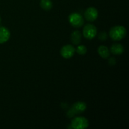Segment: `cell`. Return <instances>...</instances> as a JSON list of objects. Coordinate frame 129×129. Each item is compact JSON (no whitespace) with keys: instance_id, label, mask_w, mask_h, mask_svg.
<instances>
[{"instance_id":"1","label":"cell","mask_w":129,"mask_h":129,"mask_svg":"<svg viewBox=\"0 0 129 129\" xmlns=\"http://www.w3.org/2000/svg\"><path fill=\"white\" fill-rule=\"evenodd\" d=\"M127 35V30L125 28L121 25L113 26L111 28L109 35L111 39L115 41H118L123 39Z\"/></svg>"},{"instance_id":"2","label":"cell","mask_w":129,"mask_h":129,"mask_svg":"<svg viewBox=\"0 0 129 129\" xmlns=\"http://www.w3.org/2000/svg\"><path fill=\"white\" fill-rule=\"evenodd\" d=\"M86 104L84 102H77L75 103L73 105L71 108H70L69 111L68 112V117L69 118H71L75 115L79 114L84 111L86 109Z\"/></svg>"},{"instance_id":"3","label":"cell","mask_w":129,"mask_h":129,"mask_svg":"<svg viewBox=\"0 0 129 129\" xmlns=\"http://www.w3.org/2000/svg\"><path fill=\"white\" fill-rule=\"evenodd\" d=\"M69 23L75 28H79L84 25V20L83 16L78 13H72L68 17Z\"/></svg>"},{"instance_id":"4","label":"cell","mask_w":129,"mask_h":129,"mask_svg":"<svg viewBox=\"0 0 129 129\" xmlns=\"http://www.w3.org/2000/svg\"><path fill=\"white\" fill-rule=\"evenodd\" d=\"M71 125L72 128L74 129H84L89 126V122L85 117H78L72 120Z\"/></svg>"},{"instance_id":"5","label":"cell","mask_w":129,"mask_h":129,"mask_svg":"<svg viewBox=\"0 0 129 129\" xmlns=\"http://www.w3.org/2000/svg\"><path fill=\"white\" fill-rule=\"evenodd\" d=\"M83 34L84 37L88 40H91L95 37L97 34L96 27L94 25L88 23L84 25L83 30Z\"/></svg>"},{"instance_id":"6","label":"cell","mask_w":129,"mask_h":129,"mask_svg":"<svg viewBox=\"0 0 129 129\" xmlns=\"http://www.w3.org/2000/svg\"><path fill=\"white\" fill-rule=\"evenodd\" d=\"M76 50L72 45H66L60 49V54L65 59H69L74 55Z\"/></svg>"},{"instance_id":"7","label":"cell","mask_w":129,"mask_h":129,"mask_svg":"<svg viewBox=\"0 0 129 129\" xmlns=\"http://www.w3.org/2000/svg\"><path fill=\"white\" fill-rule=\"evenodd\" d=\"M98 16V10L94 7H89L84 12V18L89 21H94L96 20Z\"/></svg>"},{"instance_id":"8","label":"cell","mask_w":129,"mask_h":129,"mask_svg":"<svg viewBox=\"0 0 129 129\" xmlns=\"http://www.w3.org/2000/svg\"><path fill=\"white\" fill-rule=\"evenodd\" d=\"M10 37V31L5 26H0V44L6 42Z\"/></svg>"},{"instance_id":"9","label":"cell","mask_w":129,"mask_h":129,"mask_svg":"<svg viewBox=\"0 0 129 129\" xmlns=\"http://www.w3.org/2000/svg\"><path fill=\"white\" fill-rule=\"evenodd\" d=\"M110 51L114 55H121L124 52V47L120 44H113L110 47Z\"/></svg>"},{"instance_id":"10","label":"cell","mask_w":129,"mask_h":129,"mask_svg":"<svg viewBox=\"0 0 129 129\" xmlns=\"http://www.w3.org/2000/svg\"><path fill=\"white\" fill-rule=\"evenodd\" d=\"M81 37L82 35L80 31L79 30H75L73 31L71 35V40L74 45H78L81 41Z\"/></svg>"},{"instance_id":"11","label":"cell","mask_w":129,"mask_h":129,"mask_svg":"<svg viewBox=\"0 0 129 129\" xmlns=\"http://www.w3.org/2000/svg\"><path fill=\"white\" fill-rule=\"evenodd\" d=\"M98 53L103 59H108L110 57V50L107 47L100 45L98 48Z\"/></svg>"},{"instance_id":"12","label":"cell","mask_w":129,"mask_h":129,"mask_svg":"<svg viewBox=\"0 0 129 129\" xmlns=\"http://www.w3.org/2000/svg\"><path fill=\"white\" fill-rule=\"evenodd\" d=\"M40 5L42 8L46 11L51 10L53 6V4L51 0H41Z\"/></svg>"},{"instance_id":"13","label":"cell","mask_w":129,"mask_h":129,"mask_svg":"<svg viewBox=\"0 0 129 129\" xmlns=\"http://www.w3.org/2000/svg\"><path fill=\"white\" fill-rule=\"evenodd\" d=\"M76 52L79 55H85L87 52L86 47L83 45H79L76 49Z\"/></svg>"},{"instance_id":"14","label":"cell","mask_w":129,"mask_h":129,"mask_svg":"<svg viewBox=\"0 0 129 129\" xmlns=\"http://www.w3.org/2000/svg\"><path fill=\"white\" fill-rule=\"evenodd\" d=\"M108 38V34L106 31H102L100 33L99 35H98V39L102 41H104L106 40Z\"/></svg>"},{"instance_id":"15","label":"cell","mask_w":129,"mask_h":129,"mask_svg":"<svg viewBox=\"0 0 129 129\" xmlns=\"http://www.w3.org/2000/svg\"><path fill=\"white\" fill-rule=\"evenodd\" d=\"M116 60L114 57H111L108 59V64L110 66H114L116 64Z\"/></svg>"},{"instance_id":"16","label":"cell","mask_w":129,"mask_h":129,"mask_svg":"<svg viewBox=\"0 0 129 129\" xmlns=\"http://www.w3.org/2000/svg\"><path fill=\"white\" fill-rule=\"evenodd\" d=\"M1 16H0V23H1Z\"/></svg>"}]
</instances>
